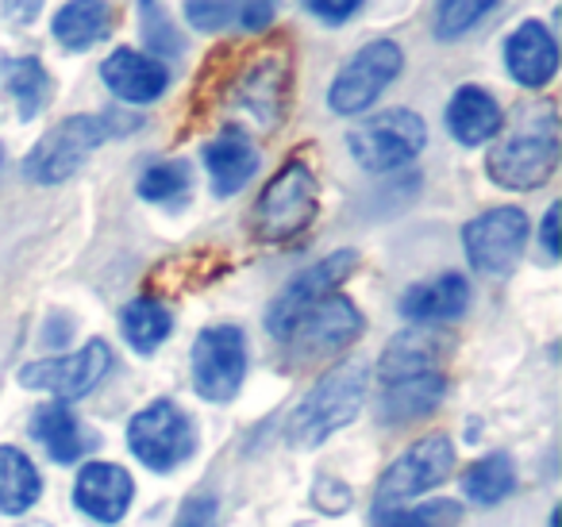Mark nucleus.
Instances as JSON below:
<instances>
[{
  "instance_id": "1",
  "label": "nucleus",
  "mask_w": 562,
  "mask_h": 527,
  "mask_svg": "<svg viewBox=\"0 0 562 527\" xmlns=\"http://www.w3.org/2000/svg\"><path fill=\"white\" fill-rule=\"evenodd\" d=\"M139 120H120L116 112H86V116H70L55 124L24 158V178L32 186H63L66 178L86 166V158L97 147H104L116 135L132 132Z\"/></svg>"
},
{
  "instance_id": "2",
  "label": "nucleus",
  "mask_w": 562,
  "mask_h": 527,
  "mask_svg": "<svg viewBox=\"0 0 562 527\" xmlns=\"http://www.w3.org/2000/svg\"><path fill=\"white\" fill-rule=\"evenodd\" d=\"M367 385H370V373L362 362L331 366L308 389L305 401L293 408L290 424H285V439L293 447H321L324 439H331L347 424H355V416L362 412V401H367Z\"/></svg>"
},
{
  "instance_id": "3",
  "label": "nucleus",
  "mask_w": 562,
  "mask_h": 527,
  "mask_svg": "<svg viewBox=\"0 0 562 527\" xmlns=\"http://www.w3.org/2000/svg\"><path fill=\"white\" fill-rule=\"evenodd\" d=\"M559 116H554L551 104H543V109L528 112L520 120V127L490 150L485 170H490L493 186L528 193V189H539L551 181L554 166H559Z\"/></svg>"
},
{
  "instance_id": "4",
  "label": "nucleus",
  "mask_w": 562,
  "mask_h": 527,
  "mask_svg": "<svg viewBox=\"0 0 562 527\" xmlns=\"http://www.w3.org/2000/svg\"><path fill=\"white\" fill-rule=\"evenodd\" d=\"M321 209V181L305 162H285L250 212V232L262 243H290L316 220Z\"/></svg>"
},
{
  "instance_id": "5",
  "label": "nucleus",
  "mask_w": 562,
  "mask_h": 527,
  "mask_svg": "<svg viewBox=\"0 0 562 527\" xmlns=\"http://www.w3.org/2000/svg\"><path fill=\"white\" fill-rule=\"evenodd\" d=\"M428 143V124L408 109H390L378 116L362 120L351 135H347V150L351 158L370 173H390L408 166Z\"/></svg>"
},
{
  "instance_id": "6",
  "label": "nucleus",
  "mask_w": 562,
  "mask_h": 527,
  "mask_svg": "<svg viewBox=\"0 0 562 527\" xmlns=\"http://www.w3.org/2000/svg\"><path fill=\"white\" fill-rule=\"evenodd\" d=\"M127 450L147 470L170 473L196 450V427L173 401H150L127 424Z\"/></svg>"
},
{
  "instance_id": "7",
  "label": "nucleus",
  "mask_w": 562,
  "mask_h": 527,
  "mask_svg": "<svg viewBox=\"0 0 562 527\" xmlns=\"http://www.w3.org/2000/svg\"><path fill=\"white\" fill-rule=\"evenodd\" d=\"M405 70V51L393 40H374L367 47L355 51V58L336 74L328 89V109L336 116H362L370 104H378V97L397 81V74Z\"/></svg>"
},
{
  "instance_id": "8",
  "label": "nucleus",
  "mask_w": 562,
  "mask_h": 527,
  "mask_svg": "<svg viewBox=\"0 0 562 527\" xmlns=\"http://www.w3.org/2000/svg\"><path fill=\"white\" fill-rule=\"evenodd\" d=\"M451 470H454L451 439L447 435H424L405 455L393 458L390 470L382 473V481L374 489V512L405 508L408 501H416L420 493H428L439 481L451 478Z\"/></svg>"
},
{
  "instance_id": "9",
  "label": "nucleus",
  "mask_w": 562,
  "mask_h": 527,
  "mask_svg": "<svg viewBox=\"0 0 562 527\" xmlns=\"http://www.w3.org/2000/svg\"><path fill=\"white\" fill-rule=\"evenodd\" d=\"M193 389L212 404H224L239 393L247 378V339L235 324H212L196 335L189 355Z\"/></svg>"
},
{
  "instance_id": "10",
  "label": "nucleus",
  "mask_w": 562,
  "mask_h": 527,
  "mask_svg": "<svg viewBox=\"0 0 562 527\" xmlns=\"http://www.w3.org/2000/svg\"><path fill=\"white\" fill-rule=\"evenodd\" d=\"M531 224L520 209L505 204V209H490L482 216H474L462 227V250H467V262L477 273H508L520 262L524 247H528Z\"/></svg>"
},
{
  "instance_id": "11",
  "label": "nucleus",
  "mask_w": 562,
  "mask_h": 527,
  "mask_svg": "<svg viewBox=\"0 0 562 527\" xmlns=\"http://www.w3.org/2000/svg\"><path fill=\"white\" fill-rule=\"evenodd\" d=\"M112 370V347L104 339H89L74 355L58 358H40V362H27L20 370V385L50 393L55 401H78V396L93 393L104 381V373Z\"/></svg>"
},
{
  "instance_id": "12",
  "label": "nucleus",
  "mask_w": 562,
  "mask_h": 527,
  "mask_svg": "<svg viewBox=\"0 0 562 527\" xmlns=\"http://www.w3.org/2000/svg\"><path fill=\"white\" fill-rule=\"evenodd\" d=\"M355 266H359V255H355V250H331L328 258H321V262L308 266L305 273H297L290 285L273 296L270 312H266V327H270L273 339L281 343V335L290 332L293 319L305 316V312L313 309V304H321L324 296L339 293V285L351 278Z\"/></svg>"
},
{
  "instance_id": "13",
  "label": "nucleus",
  "mask_w": 562,
  "mask_h": 527,
  "mask_svg": "<svg viewBox=\"0 0 562 527\" xmlns=\"http://www.w3.org/2000/svg\"><path fill=\"white\" fill-rule=\"evenodd\" d=\"M362 335V312L355 309V301L331 293L321 304L305 312V316L293 319V327L281 335V343L297 355L313 358V355H331V350L351 347Z\"/></svg>"
},
{
  "instance_id": "14",
  "label": "nucleus",
  "mask_w": 562,
  "mask_h": 527,
  "mask_svg": "<svg viewBox=\"0 0 562 527\" xmlns=\"http://www.w3.org/2000/svg\"><path fill=\"white\" fill-rule=\"evenodd\" d=\"M135 501V481L116 462H86L74 481V504L97 524H120Z\"/></svg>"
},
{
  "instance_id": "15",
  "label": "nucleus",
  "mask_w": 562,
  "mask_h": 527,
  "mask_svg": "<svg viewBox=\"0 0 562 527\" xmlns=\"http://www.w3.org/2000/svg\"><path fill=\"white\" fill-rule=\"evenodd\" d=\"M101 81L109 86V93L124 104H150L166 93L170 86V70L162 66V58L147 55V51L120 47L101 63Z\"/></svg>"
},
{
  "instance_id": "16",
  "label": "nucleus",
  "mask_w": 562,
  "mask_h": 527,
  "mask_svg": "<svg viewBox=\"0 0 562 527\" xmlns=\"http://www.w3.org/2000/svg\"><path fill=\"white\" fill-rule=\"evenodd\" d=\"M505 70L524 89H543L547 81H554V74H559V43H554L551 27L539 24V20H524L505 40Z\"/></svg>"
},
{
  "instance_id": "17",
  "label": "nucleus",
  "mask_w": 562,
  "mask_h": 527,
  "mask_svg": "<svg viewBox=\"0 0 562 527\" xmlns=\"http://www.w3.org/2000/svg\"><path fill=\"white\" fill-rule=\"evenodd\" d=\"M447 355V339L428 324H416L408 332L393 335L390 347L378 358V381L390 385L401 378H416V373L439 370V358Z\"/></svg>"
},
{
  "instance_id": "18",
  "label": "nucleus",
  "mask_w": 562,
  "mask_h": 527,
  "mask_svg": "<svg viewBox=\"0 0 562 527\" xmlns=\"http://www.w3.org/2000/svg\"><path fill=\"white\" fill-rule=\"evenodd\" d=\"M204 170L212 178V193L235 197L258 170V150L247 132L239 127H224L216 139L204 147Z\"/></svg>"
},
{
  "instance_id": "19",
  "label": "nucleus",
  "mask_w": 562,
  "mask_h": 527,
  "mask_svg": "<svg viewBox=\"0 0 562 527\" xmlns=\"http://www.w3.org/2000/svg\"><path fill=\"white\" fill-rule=\"evenodd\" d=\"M501 127H505V112L482 86L454 89L451 104H447V132L454 135V143L482 147V143L497 139Z\"/></svg>"
},
{
  "instance_id": "20",
  "label": "nucleus",
  "mask_w": 562,
  "mask_h": 527,
  "mask_svg": "<svg viewBox=\"0 0 562 527\" xmlns=\"http://www.w3.org/2000/svg\"><path fill=\"white\" fill-rule=\"evenodd\" d=\"M467 309H470V285L462 273H439V278L420 281V285H413L401 296V316L428 327L459 319Z\"/></svg>"
},
{
  "instance_id": "21",
  "label": "nucleus",
  "mask_w": 562,
  "mask_h": 527,
  "mask_svg": "<svg viewBox=\"0 0 562 527\" xmlns=\"http://www.w3.org/2000/svg\"><path fill=\"white\" fill-rule=\"evenodd\" d=\"M447 393V378L439 370L416 373V378H401L382 385V424L405 427L416 419L431 416Z\"/></svg>"
},
{
  "instance_id": "22",
  "label": "nucleus",
  "mask_w": 562,
  "mask_h": 527,
  "mask_svg": "<svg viewBox=\"0 0 562 527\" xmlns=\"http://www.w3.org/2000/svg\"><path fill=\"white\" fill-rule=\"evenodd\" d=\"M112 27H116V20H112L109 0H66L63 9H58L55 24H50V32H55V40L66 51L81 55V51L109 40Z\"/></svg>"
},
{
  "instance_id": "23",
  "label": "nucleus",
  "mask_w": 562,
  "mask_h": 527,
  "mask_svg": "<svg viewBox=\"0 0 562 527\" xmlns=\"http://www.w3.org/2000/svg\"><path fill=\"white\" fill-rule=\"evenodd\" d=\"M32 435L43 442V450H47L55 462L70 466L78 462L81 455H86L89 447V435L86 427H81V419L70 412V404L66 401H47L40 404V408L32 412Z\"/></svg>"
},
{
  "instance_id": "24",
  "label": "nucleus",
  "mask_w": 562,
  "mask_h": 527,
  "mask_svg": "<svg viewBox=\"0 0 562 527\" xmlns=\"http://www.w3.org/2000/svg\"><path fill=\"white\" fill-rule=\"evenodd\" d=\"M285 66L281 58H258L247 70V78L239 81V104L255 120H262L266 127H273L285 109Z\"/></svg>"
},
{
  "instance_id": "25",
  "label": "nucleus",
  "mask_w": 562,
  "mask_h": 527,
  "mask_svg": "<svg viewBox=\"0 0 562 527\" xmlns=\"http://www.w3.org/2000/svg\"><path fill=\"white\" fill-rule=\"evenodd\" d=\"M43 478L35 462L20 447H0V512L4 516H24L40 504Z\"/></svg>"
},
{
  "instance_id": "26",
  "label": "nucleus",
  "mask_w": 562,
  "mask_h": 527,
  "mask_svg": "<svg viewBox=\"0 0 562 527\" xmlns=\"http://www.w3.org/2000/svg\"><path fill=\"white\" fill-rule=\"evenodd\" d=\"M120 332H124V339L132 343L139 355H150V350H158L166 339H170L173 316L162 301H155V296H135V301L120 312Z\"/></svg>"
},
{
  "instance_id": "27",
  "label": "nucleus",
  "mask_w": 562,
  "mask_h": 527,
  "mask_svg": "<svg viewBox=\"0 0 562 527\" xmlns=\"http://www.w3.org/2000/svg\"><path fill=\"white\" fill-rule=\"evenodd\" d=\"M4 89L16 101L20 120H35L50 101V74L40 58H9L4 63Z\"/></svg>"
},
{
  "instance_id": "28",
  "label": "nucleus",
  "mask_w": 562,
  "mask_h": 527,
  "mask_svg": "<svg viewBox=\"0 0 562 527\" xmlns=\"http://www.w3.org/2000/svg\"><path fill=\"white\" fill-rule=\"evenodd\" d=\"M516 489V466L508 455H485L462 473V493L470 496L474 504L490 508V504H501L508 493Z\"/></svg>"
},
{
  "instance_id": "29",
  "label": "nucleus",
  "mask_w": 562,
  "mask_h": 527,
  "mask_svg": "<svg viewBox=\"0 0 562 527\" xmlns=\"http://www.w3.org/2000/svg\"><path fill=\"white\" fill-rule=\"evenodd\" d=\"M139 197L150 204H181L189 197V189H193V170H189V162H155L147 166V170L139 173Z\"/></svg>"
},
{
  "instance_id": "30",
  "label": "nucleus",
  "mask_w": 562,
  "mask_h": 527,
  "mask_svg": "<svg viewBox=\"0 0 562 527\" xmlns=\"http://www.w3.org/2000/svg\"><path fill=\"white\" fill-rule=\"evenodd\" d=\"M378 527H459L462 504L459 501H424L416 508H382L374 512Z\"/></svg>"
},
{
  "instance_id": "31",
  "label": "nucleus",
  "mask_w": 562,
  "mask_h": 527,
  "mask_svg": "<svg viewBox=\"0 0 562 527\" xmlns=\"http://www.w3.org/2000/svg\"><path fill=\"white\" fill-rule=\"evenodd\" d=\"M501 0H439L436 4V35L443 43H454L477 27L493 9H497Z\"/></svg>"
},
{
  "instance_id": "32",
  "label": "nucleus",
  "mask_w": 562,
  "mask_h": 527,
  "mask_svg": "<svg viewBox=\"0 0 562 527\" xmlns=\"http://www.w3.org/2000/svg\"><path fill=\"white\" fill-rule=\"evenodd\" d=\"M139 27H143V43L155 51V58L181 55V35L173 32L170 16H166V9H162V0H139Z\"/></svg>"
},
{
  "instance_id": "33",
  "label": "nucleus",
  "mask_w": 562,
  "mask_h": 527,
  "mask_svg": "<svg viewBox=\"0 0 562 527\" xmlns=\"http://www.w3.org/2000/svg\"><path fill=\"white\" fill-rule=\"evenodd\" d=\"M243 0H186V20L196 32H224L239 24Z\"/></svg>"
},
{
  "instance_id": "34",
  "label": "nucleus",
  "mask_w": 562,
  "mask_h": 527,
  "mask_svg": "<svg viewBox=\"0 0 562 527\" xmlns=\"http://www.w3.org/2000/svg\"><path fill=\"white\" fill-rule=\"evenodd\" d=\"M301 9L313 12L324 24H347L362 9V0H301Z\"/></svg>"
},
{
  "instance_id": "35",
  "label": "nucleus",
  "mask_w": 562,
  "mask_h": 527,
  "mask_svg": "<svg viewBox=\"0 0 562 527\" xmlns=\"http://www.w3.org/2000/svg\"><path fill=\"white\" fill-rule=\"evenodd\" d=\"M281 0H243L239 9V27L243 32H266V27L278 20Z\"/></svg>"
},
{
  "instance_id": "36",
  "label": "nucleus",
  "mask_w": 562,
  "mask_h": 527,
  "mask_svg": "<svg viewBox=\"0 0 562 527\" xmlns=\"http://www.w3.org/2000/svg\"><path fill=\"white\" fill-rule=\"evenodd\" d=\"M173 527H216V501L212 496H189Z\"/></svg>"
},
{
  "instance_id": "37",
  "label": "nucleus",
  "mask_w": 562,
  "mask_h": 527,
  "mask_svg": "<svg viewBox=\"0 0 562 527\" xmlns=\"http://www.w3.org/2000/svg\"><path fill=\"white\" fill-rule=\"evenodd\" d=\"M539 243H543L547 258H559V204L547 209L543 227H539Z\"/></svg>"
},
{
  "instance_id": "38",
  "label": "nucleus",
  "mask_w": 562,
  "mask_h": 527,
  "mask_svg": "<svg viewBox=\"0 0 562 527\" xmlns=\"http://www.w3.org/2000/svg\"><path fill=\"white\" fill-rule=\"evenodd\" d=\"M0 4H4V16L16 20V24H35L43 9V0H0Z\"/></svg>"
},
{
  "instance_id": "39",
  "label": "nucleus",
  "mask_w": 562,
  "mask_h": 527,
  "mask_svg": "<svg viewBox=\"0 0 562 527\" xmlns=\"http://www.w3.org/2000/svg\"><path fill=\"white\" fill-rule=\"evenodd\" d=\"M4 158H9V155H4V147H0V173H4Z\"/></svg>"
},
{
  "instance_id": "40",
  "label": "nucleus",
  "mask_w": 562,
  "mask_h": 527,
  "mask_svg": "<svg viewBox=\"0 0 562 527\" xmlns=\"http://www.w3.org/2000/svg\"><path fill=\"white\" fill-rule=\"evenodd\" d=\"M551 527H559V512H551Z\"/></svg>"
}]
</instances>
